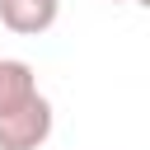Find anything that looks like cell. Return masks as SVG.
<instances>
[{
  "label": "cell",
  "instance_id": "6da1fadb",
  "mask_svg": "<svg viewBox=\"0 0 150 150\" xmlns=\"http://www.w3.org/2000/svg\"><path fill=\"white\" fill-rule=\"evenodd\" d=\"M52 136V103L28 89L0 103V150H38Z\"/></svg>",
  "mask_w": 150,
  "mask_h": 150
},
{
  "label": "cell",
  "instance_id": "7a4b0ae2",
  "mask_svg": "<svg viewBox=\"0 0 150 150\" xmlns=\"http://www.w3.org/2000/svg\"><path fill=\"white\" fill-rule=\"evenodd\" d=\"M61 0H0V23L19 38H38L56 23Z\"/></svg>",
  "mask_w": 150,
  "mask_h": 150
},
{
  "label": "cell",
  "instance_id": "3957f363",
  "mask_svg": "<svg viewBox=\"0 0 150 150\" xmlns=\"http://www.w3.org/2000/svg\"><path fill=\"white\" fill-rule=\"evenodd\" d=\"M112 5H150V0H112Z\"/></svg>",
  "mask_w": 150,
  "mask_h": 150
}]
</instances>
